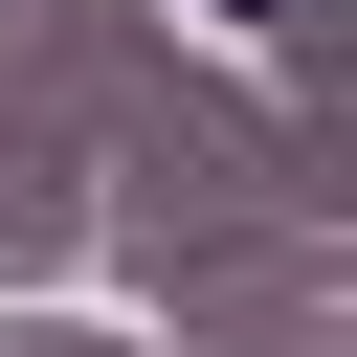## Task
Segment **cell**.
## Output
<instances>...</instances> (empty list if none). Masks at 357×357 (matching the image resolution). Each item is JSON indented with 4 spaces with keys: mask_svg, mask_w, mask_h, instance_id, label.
<instances>
[{
    "mask_svg": "<svg viewBox=\"0 0 357 357\" xmlns=\"http://www.w3.org/2000/svg\"><path fill=\"white\" fill-rule=\"evenodd\" d=\"M245 22H268V0H245Z\"/></svg>",
    "mask_w": 357,
    "mask_h": 357,
    "instance_id": "cell-1",
    "label": "cell"
}]
</instances>
